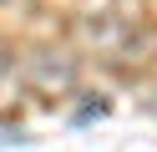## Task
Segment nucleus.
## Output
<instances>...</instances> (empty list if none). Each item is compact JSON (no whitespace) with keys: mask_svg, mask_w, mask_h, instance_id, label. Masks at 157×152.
Masks as SVG:
<instances>
[{"mask_svg":"<svg viewBox=\"0 0 157 152\" xmlns=\"http://www.w3.org/2000/svg\"><path fill=\"white\" fill-rule=\"evenodd\" d=\"M76 30H81V41H86V46H96L101 56L127 61V51L142 41V5L127 10V15H117V10H91V15L76 20Z\"/></svg>","mask_w":157,"mask_h":152,"instance_id":"1","label":"nucleus"},{"mask_svg":"<svg viewBox=\"0 0 157 152\" xmlns=\"http://www.w3.org/2000/svg\"><path fill=\"white\" fill-rule=\"evenodd\" d=\"M21 86H25L21 66H15V61H0V117H5V111H15V101H21Z\"/></svg>","mask_w":157,"mask_h":152,"instance_id":"3","label":"nucleus"},{"mask_svg":"<svg viewBox=\"0 0 157 152\" xmlns=\"http://www.w3.org/2000/svg\"><path fill=\"white\" fill-rule=\"evenodd\" d=\"M21 76H31V86H36V91H46V96H61V91H71V86H76V61H71V56L56 61V51H36V56L25 61Z\"/></svg>","mask_w":157,"mask_h":152,"instance_id":"2","label":"nucleus"}]
</instances>
